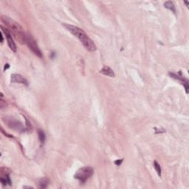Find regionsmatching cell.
I'll list each match as a JSON object with an SVG mask.
<instances>
[{"label":"cell","mask_w":189,"mask_h":189,"mask_svg":"<svg viewBox=\"0 0 189 189\" xmlns=\"http://www.w3.org/2000/svg\"><path fill=\"white\" fill-rule=\"evenodd\" d=\"M1 21L5 25L6 28L9 31V33L15 38L18 42L21 45L26 44L27 34L25 33L22 27L19 23L7 16L4 15L1 17Z\"/></svg>","instance_id":"obj_1"},{"label":"cell","mask_w":189,"mask_h":189,"mask_svg":"<svg viewBox=\"0 0 189 189\" xmlns=\"http://www.w3.org/2000/svg\"><path fill=\"white\" fill-rule=\"evenodd\" d=\"M64 26L67 29V31L70 32L72 34H73L75 37H77L82 44L83 46L86 48L88 51L93 52L96 50V46L93 42L92 39L88 37L87 33H85L83 30H81L79 27H75L72 25H68V24H64Z\"/></svg>","instance_id":"obj_2"},{"label":"cell","mask_w":189,"mask_h":189,"mask_svg":"<svg viewBox=\"0 0 189 189\" xmlns=\"http://www.w3.org/2000/svg\"><path fill=\"white\" fill-rule=\"evenodd\" d=\"M93 174V168L90 166L82 167L77 171L75 173L74 177L76 180H79L81 184L85 183Z\"/></svg>","instance_id":"obj_3"},{"label":"cell","mask_w":189,"mask_h":189,"mask_svg":"<svg viewBox=\"0 0 189 189\" xmlns=\"http://www.w3.org/2000/svg\"><path fill=\"white\" fill-rule=\"evenodd\" d=\"M26 45L29 47V49L36 55L38 57L41 58L42 57V53H41L40 48L38 46L37 43L35 42V39L32 37V35L27 34V37H26Z\"/></svg>","instance_id":"obj_4"},{"label":"cell","mask_w":189,"mask_h":189,"mask_svg":"<svg viewBox=\"0 0 189 189\" xmlns=\"http://www.w3.org/2000/svg\"><path fill=\"white\" fill-rule=\"evenodd\" d=\"M1 28H2V32L5 35L6 38H7V45H8L10 49H11L12 51H13L14 53H16L17 50V47L14 42V41H13V38H12L11 34L9 33V31H7V28H6V27H4L2 25L1 26Z\"/></svg>","instance_id":"obj_5"},{"label":"cell","mask_w":189,"mask_h":189,"mask_svg":"<svg viewBox=\"0 0 189 189\" xmlns=\"http://www.w3.org/2000/svg\"><path fill=\"white\" fill-rule=\"evenodd\" d=\"M11 82L22 83V84H25L26 86L28 85V81H27V79L19 74L11 75Z\"/></svg>","instance_id":"obj_6"},{"label":"cell","mask_w":189,"mask_h":189,"mask_svg":"<svg viewBox=\"0 0 189 189\" xmlns=\"http://www.w3.org/2000/svg\"><path fill=\"white\" fill-rule=\"evenodd\" d=\"M7 126H8L10 128L15 129L16 131H19L22 129V124L19 121L14 120L13 118H10L9 120H7Z\"/></svg>","instance_id":"obj_7"},{"label":"cell","mask_w":189,"mask_h":189,"mask_svg":"<svg viewBox=\"0 0 189 189\" xmlns=\"http://www.w3.org/2000/svg\"><path fill=\"white\" fill-rule=\"evenodd\" d=\"M169 75H170L172 78H174L177 79V80L180 81V82L184 85L185 89H186V93H188V80H187V79L185 78L183 76H182V75H179L174 74V73H169Z\"/></svg>","instance_id":"obj_8"},{"label":"cell","mask_w":189,"mask_h":189,"mask_svg":"<svg viewBox=\"0 0 189 189\" xmlns=\"http://www.w3.org/2000/svg\"><path fill=\"white\" fill-rule=\"evenodd\" d=\"M100 73H101V74L106 75V76H109V77L114 78L115 76L114 71H113L112 69L110 68V67H107V66L103 67V68L100 70Z\"/></svg>","instance_id":"obj_9"},{"label":"cell","mask_w":189,"mask_h":189,"mask_svg":"<svg viewBox=\"0 0 189 189\" xmlns=\"http://www.w3.org/2000/svg\"><path fill=\"white\" fill-rule=\"evenodd\" d=\"M164 6H165V7H166V8L170 10V11H172V12H173L174 13H176V8H175L174 4L173 3V2L167 1L164 3Z\"/></svg>","instance_id":"obj_10"},{"label":"cell","mask_w":189,"mask_h":189,"mask_svg":"<svg viewBox=\"0 0 189 189\" xmlns=\"http://www.w3.org/2000/svg\"><path fill=\"white\" fill-rule=\"evenodd\" d=\"M49 184V180L47 178H43L39 181V188H47Z\"/></svg>","instance_id":"obj_11"},{"label":"cell","mask_w":189,"mask_h":189,"mask_svg":"<svg viewBox=\"0 0 189 189\" xmlns=\"http://www.w3.org/2000/svg\"><path fill=\"white\" fill-rule=\"evenodd\" d=\"M38 135H39V140H40V142L41 143H45V133H44L43 131H41L39 129V131H38Z\"/></svg>","instance_id":"obj_12"},{"label":"cell","mask_w":189,"mask_h":189,"mask_svg":"<svg viewBox=\"0 0 189 189\" xmlns=\"http://www.w3.org/2000/svg\"><path fill=\"white\" fill-rule=\"evenodd\" d=\"M154 167L155 168V170H156L157 173H158V174L159 175V176H161V167H160V165L158 163L157 161H154Z\"/></svg>","instance_id":"obj_13"},{"label":"cell","mask_w":189,"mask_h":189,"mask_svg":"<svg viewBox=\"0 0 189 189\" xmlns=\"http://www.w3.org/2000/svg\"><path fill=\"white\" fill-rule=\"evenodd\" d=\"M123 159H120V160H117L115 161V164L117 165V166H120L121 163H122Z\"/></svg>","instance_id":"obj_14"},{"label":"cell","mask_w":189,"mask_h":189,"mask_svg":"<svg viewBox=\"0 0 189 189\" xmlns=\"http://www.w3.org/2000/svg\"><path fill=\"white\" fill-rule=\"evenodd\" d=\"M2 33H3L2 32H1V35H0V36H1V43H2V42H3V40H4Z\"/></svg>","instance_id":"obj_15"},{"label":"cell","mask_w":189,"mask_h":189,"mask_svg":"<svg viewBox=\"0 0 189 189\" xmlns=\"http://www.w3.org/2000/svg\"><path fill=\"white\" fill-rule=\"evenodd\" d=\"M8 67H9V64H5V69L8 68Z\"/></svg>","instance_id":"obj_16"}]
</instances>
